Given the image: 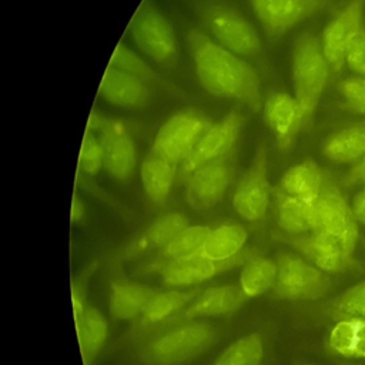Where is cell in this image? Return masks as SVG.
Segmentation results:
<instances>
[{
    "label": "cell",
    "instance_id": "f546056e",
    "mask_svg": "<svg viewBox=\"0 0 365 365\" xmlns=\"http://www.w3.org/2000/svg\"><path fill=\"white\" fill-rule=\"evenodd\" d=\"M321 154L334 163L354 164L365 155V121L329 134L321 144Z\"/></svg>",
    "mask_w": 365,
    "mask_h": 365
},
{
    "label": "cell",
    "instance_id": "e575fe53",
    "mask_svg": "<svg viewBox=\"0 0 365 365\" xmlns=\"http://www.w3.org/2000/svg\"><path fill=\"white\" fill-rule=\"evenodd\" d=\"M97 268H98V259L94 258L71 277L70 295H71V309H73L74 324L83 318V315L88 307L87 291H88L90 279L94 275V272L97 271Z\"/></svg>",
    "mask_w": 365,
    "mask_h": 365
},
{
    "label": "cell",
    "instance_id": "4316f807",
    "mask_svg": "<svg viewBox=\"0 0 365 365\" xmlns=\"http://www.w3.org/2000/svg\"><path fill=\"white\" fill-rule=\"evenodd\" d=\"M177 167L164 157L150 153L144 157L140 165V178L147 198L155 205H163L173 190Z\"/></svg>",
    "mask_w": 365,
    "mask_h": 365
},
{
    "label": "cell",
    "instance_id": "74e56055",
    "mask_svg": "<svg viewBox=\"0 0 365 365\" xmlns=\"http://www.w3.org/2000/svg\"><path fill=\"white\" fill-rule=\"evenodd\" d=\"M345 64L355 76H365V27L356 34L348 47Z\"/></svg>",
    "mask_w": 365,
    "mask_h": 365
},
{
    "label": "cell",
    "instance_id": "1f68e13d",
    "mask_svg": "<svg viewBox=\"0 0 365 365\" xmlns=\"http://www.w3.org/2000/svg\"><path fill=\"white\" fill-rule=\"evenodd\" d=\"M277 278V262L272 258L252 252L241 265L240 288L247 298H255L272 289Z\"/></svg>",
    "mask_w": 365,
    "mask_h": 365
},
{
    "label": "cell",
    "instance_id": "836d02e7",
    "mask_svg": "<svg viewBox=\"0 0 365 365\" xmlns=\"http://www.w3.org/2000/svg\"><path fill=\"white\" fill-rule=\"evenodd\" d=\"M322 312L334 321L342 318L365 319V279L328 299L322 305Z\"/></svg>",
    "mask_w": 365,
    "mask_h": 365
},
{
    "label": "cell",
    "instance_id": "ba28073f",
    "mask_svg": "<svg viewBox=\"0 0 365 365\" xmlns=\"http://www.w3.org/2000/svg\"><path fill=\"white\" fill-rule=\"evenodd\" d=\"M214 121L197 108L181 110L168 117L157 130L151 151L182 165Z\"/></svg>",
    "mask_w": 365,
    "mask_h": 365
},
{
    "label": "cell",
    "instance_id": "3957f363",
    "mask_svg": "<svg viewBox=\"0 0 365 365\" xmlns=\"http://www.w3.org/2000/svg\"><path fill=\"white\" fill-rule=\"evenodd\" d=\"M331 73L321 40L311 33H301L291 48V77L294 97L302 113L304 128H309L314 121Z\"/></svg>",
    "mask_w": 365,
    "mask_h": 365
},
{
    "label": "cell",
    "instance_id": "8d00e7d4",
    "mask_svg": "<svg viewBox=\"0 0 365 365\" xmlns=\"http://www.w3.org/2000/svg\"><path fill=\"white\" fill-rule=\"evenodd\" d=\"M338 90L344 97V107L351 113L365 115V77L352 76L338 83Z\"/></svg>",
    "mask_w": 365,
    "mask_h": 365
},
{
    "label": "cell",
    "instance_id": "30bf717a",
    "mask_svg": "<svg viewBox=\"0 0 365 365\" xmlns=\"http://www.w3.org/2000/svg\"><path fill=\"white\" fill-rule=\"evenodd\" d=\"M237 153L234 148L185 175L184 198L192 210L207 212L220 204L235 175Z\"/></svg>",
    "mask_w": 365,
    "mask_h": 365
},
{
    "label": "cell",
    "instance_id": "ee69618b",
    "mask_svg": "<svg viewBox=\"0 0 365 365\" xmlns=\"http://www.w3.org/2000/svg\"><path fill=\"white\" fill-rule=\"evenodd\" d=\"M364 77H365V76H364Z\"/></svg>",
    "mask_w": 365,
    "mask_h": 365
},
{
    "label": "cell",
    "instance_id": "7402d4cb",
    "mask_svg": "<svg viewBox=\"0 0 365 365\" xmlns=\"http://www.w3.org/2000/svg\"><path fill=\"white\" fill-rule=\"evenodd\" d=\"M157 289L125 278L110 282L108 311L117 321L137 319Z\"/></svg>",
    "mask_w": 365,
    "mask_h": 365
},
{
    "label": "cell",
    "instance_id": "484cf974",
    "mask_svg": "<svg viewBox=\"0 0 365 365\" xmlns=\"http://www.w3.org/2000/svg\"><path fill=\"white\" fill-rule=\"evenodd\" d=\"M272 200L278 225L287 235H297L315 231L317 214L315 201L308 202L285 195L272 188Z\"/></svg>",
    "mask_w": 365,
    "mask_h": 365
},
{
    "label": "cell",
    "instance_id": "d590c367",
    "mask_svg": "<svg viewBox=\"0 0 365 365\" xmlns=\"http://www.w3.org/2000/svg\"><path fill=\"white\" fill-rule=\"evenodd\" d=\"M103 167H104L103 147H101L98 138L93 133L86 130L84 135H83L81 147H80L77 173H80L86 177H93Z\"/></svg>",
    "mask_w": 365,
    "mask_h": 365
},
{
    "label": "cell",
    "instance_id": "44dd1931",
    "mask_svg": "<svg viewBox=\"0 0 365 365\" xmlns=\"http://www.w3.org/2000/svg\"><path fill=\"white\" fill-rule=\"evenodd\" d=\"M153 87L140 78L117 67L107 66L104 70L97 94L108 104L121 108H145L153 98Z\"/></svg>",
    "mask_w": 365,
    "mask_h": 365
},
{
    "label": "cell",
    "instance_id": "f6af8a7d",
    "mask_svg": "<svg viewBox=\"0 0 365 365\" xmlns=\"http://www.w3.org/2000/svg\"><path fill=\"white\" fill-rule=\"evenodd\" d=\"M364 121H365V120H364Z\"/></svg>",
    "mask_w": 365,
    "mask_h": 365
},
{
    "label": "cell",
    "instance_id": "9a60e30c",
    "mask_svg": "<svg viewBox=\"0 0 365 365\" xmlns=\"http://www.w3.org/2000/svg\"><path fill=\"white\" fill-rule=\"evenodd\" d=\"M264 31L279 38L299 23L321 11L329 0H250Z\"/></svg>",
    "mask_w": 365,
    "mask_h": 365
},
{
    "label": "cell",
    "instance_id": "d6a6232c",
    "mask_svg": "<svg viewBox=\"0 0 365 365\" xmlns=\"http://www.w3.org/2000/svg\"><path fill=\"white\" fill-rule=\"evenodd\" d=\"M265 346L259 332L245 334L230 342L211 365H259Z\"/></svg>",
    "mask_w": 365,
    "mask_h": 365
},
{
    "label": "cell",
    "instance_id": "f35d334b",
    "mask_svg": "<svg viewBox=\"0 0 365 365\" xmlns=\"http://www.w3.org/2000/svg\"><path fill=\"white\" fill-rule=\"evenodd\" d=\"M344 187H355V185H365V155L355 161L342 181Z\"/></svg>",
    "mask_w": 365,
    "mask_h": 365
},
{
    "label": "cell",
    "instance_id": "277c9868",
    "mask_svg": "<svg viewBox=\"0 0 365 365\" xmlns=\"http://www.w3.org/2000/svg\"><path fill=\"white\" fill-rule=\"evenodd\" d=\"M194 10L210 37L240 57L261 54L262 43L251 21L221 0H195Z\"/></svg>",
    "mask_w": 365,
    "mask_h": 365
},
{
    "label": "cell",
    "instance_id": "d4e9b609",
    "mask_svg": "<svg viewBox=\"0 0 365 365\" xmlns=\"http://www.w3.org/2000/svg\"><path fill=\"white\" fill-rule=\"evenodd\" d=\"M210 231L211 228L202 224L185 227L163 250H160L155 257H153L147 264L141 265L138 271H141L143 274L157 272L160 267L168 262L197 255L201 251L205 240L208 238Z\"/></svg>",
    "mask_w": 365,
    "mask_h": 365
},
{
    "label": "cell",
    "instance_id": "7c38bea8",
    "mask_svg": "<svg viewBox=\"0 0 365 365\" xmlns=\"http://www.w3.org/2000/svg\"><path fill=\"white\" fill-rule=\"evenodd\" d=\"M190 225L188 218L177 211L165 212L153 220L145 228L135 234L131 240L120 245L108 255L111 268L120 267L124 261L145 257L151 252L163 250L180 231Z\"/></svg>",
    "mask_w": 365,
    "mask_h": 365
},
{
    "label": "cell",
    "instance_id": "ffe728a7",
    "mask_svg": "<svg viewBox=\"0 0 365 365\" xmlns=\"http://www.w3.org/2000/svg\"><path fill=\"white\" fill-rule=\"evenodd\" d=\"M261 111L267 125L275 135L279 151H288L299 130L304 128L302 113L295 97L281 91L271 93L264 98Z\"/></svg>",
    "mask_w": 365,
    "mask_h": 365
},
{
    "label": "cell",
    "instance_id": "b9f144b4",
    "mask_svg": "<svg viewBox=\"0 0 365 365\" xmlns=\"http://www.w3.org/2000/svg\"><path fill=\"white\" fill-rule=\"evenodd\" d=\"M342 365H365V362H358V364H342Z\"/></svg>",
    "mask_w": 365,
    "mask_h": 365
},
{
    "label": "cell",
    "instance_id": "52a82bcc",
    "mask_svg": "<svg viewBox=\"0 0 365 365\" xmlns=\"http://www.w3.org/2000/svg\"><path fill=\"white\" fill-rule=\"evenodd\" d=\"M86 130L98 138L104 154V168L110 177L118 182H128L135 171L137 150L125 123L91 111Z\"/></svg>",
    "mask_w": 365,
    "mask_h": 365
},
{
    "label": "cell",
    "instance_id": "7bdbcfd3",
    "mask_svg": "<svg viewBox=\"0 0 365 365\" xmlns=\"http://www.w3.org/2000/svg\"><path fill=\"white\" fill-rule=\"evenodd\" d=\"M298 365H314V364H298Z\"/></svg>",
    "mask_w": 365,
    "mask_h": 365
},
{
    "label": "cell",
    "instance_id": "2e32d148",
    "mask_svg": "<svg viewBox=\"0 0 365 365\" xmlns=\"http://www.w3.org/2000/svg\"><path fill=\"white\" fill-rule=\"evenodd\" d=\"M252 252H255V250L248 248L244 250L238 257L221 262L207 259L197 254L184 259L168 262L160 267L155 274H158L160 281L164 285L174 288H194L210 278L242 265Z\"/></svg>",
    "mask_w": 365,
    "mask_h": 365
},
{
    "label": "cell",
    "instance_id": "60d3db41",
    "mask_svg": "<svg viewBox=\"0 0 365 365\" xmlns=\"http://www.w3.org/2000/svg\"><path fill=\"white\" fill-rule=\"evenodd\" d=\"M351 204H352V210L356 221L365 225V185L355 194Z\"/></svg>",
    "mask_w": 365,
    "mask_h": 365
},
{
    "label": "cell",
    "instance_id": "8992f818",
    "mask_svg": "<svg viewBox=\"0 0 365 365\" xmlns=\"http://www.w3.org/2000/svg\"><path fill=\"white\" fill-rule=\"evenodd\" d=\"M277 278L272 297L288 301H317L331 289V277L294 251L275 257Z\"/></svg>",
    "mask_w": 365,
    "mask_h": 365
},
{
    "label": "cell",
    "instance_id": "83f0119b",
    "mask_svg": "<svg viewBox=\"0 0 365 365\" xmlns=\"http://www.w3.org/2000/svg\"><path fill=\"white\" fill-rule=\"evenodd\" d=\"M325 346L335 356L365 361V319H336L327 335Z\"/></svg>",
    "mask_w": 365,
    "mask_h": 365
},
{
    "label": "cell",
    "instance_id": "ab89813d",
    "mask_svg": "<svg viewBox=\"0 0 365 365\" xmlns=\"http://www.w3.org/2000/svg\"><path fill=\"white\" fill-rule=\"evenodd\" d=\"M87 217V210L78 194H74L70 205V221L71 224H83Z\"/></svg>",
    "mask_w": 365,
    "mask_h": 365
},
{
    "label": "cell",
    "instance_id": "d6986e66",
    "mask_svg": "<svg viewBox=\"0 0 365 365\" xmlns=\"http://www.w3.org/2000/svg\"><path fill=\"white\" fill-rule=\"evenodd\" d=\"M201 291V288H175L168 291H155L143 312L135 319L128 338H140L148 335L167 325L187 304H190Z\"/></svg>",
    "mask_w": 365,
    "mask_h": 365
},
{
    "label": "cell",
    "instance_id": "5b68a950",
    "mask_svg": "<svg viewBox=\"0 0 365 365\" xmlns=\"http://www.w3.org/2000/svg\"><path fill=\"white\" fill-rule=\"evenodd\" d=\"M128 33L135 46L154 63L164 68L177 66L180 48L174 29L151 0H143L135 9Z\"/></svg>",
    "mask_w": 365,
    "mask_h": 365
},
{
    "label": "cell",
    "instance_id": "603a6c76",
    "mask_svg": "<svg viewBox=\"0 0 365 365\" xmlns=\"http://www.w3.org/2000/svg\"><path fill=\"white\" fill-rule=\"evenodd\" d=\"M324 180L325 173L314 160L307 158L288 167L274 188L285 195L312 202L319 197Z\"/></svg>",
    "mask_w": 365,
    "mask_h": 365
},
{
    "label": "cell",
    "instance_id": "9c48e42d",
    "mask_svg": "<svg viewBox=\"0 0 365 365\" xmlns=\"http://www.w3.org/2000/svg\"><path fill=\"white\" fill-rule=\"evenodd\" d=\"M268 164V144L261 137L257 141L250 165L241 175L232 194V208L247 222H259L268 212L272 198Z\"/></svg>",
    "mask_w": 365,
    "mask_h": 365
},
{
    "label": "cell",
    "instance_id": "ac0fdd59",
    "mask_svg": "<svg viewBox=\"0 0 365 365\" xmlns=\"http://www.w3.org/2000/svg\"><path fill=\"white\" fill-rule=\"evenodd\" d=\"M247 299L248 298L242 292L240 285L228 284V285L207 287L201 289L198 295L190 304H187L177 315H174L163 328L181 324V322L197 321L198 318L231 314L235 309H238Z\"/></svg>",
    "mask_w": 365,
    "mask_h": 365
},
{
    "label": "cell",
    "instance_id": "4dcf8cb0",
    "mask_svg": "<svg viewBox=\"0 0 365 365\" xmlns=\"http://www.w3.org/2000/svg\"><path fill=\"white\" fill-rule=\"evenodd\" d=\"M74 325L83 365H94L107 341V321L97 308L88 305L83 318Z\"/></svg>",
    "mask_w": 365,
    "mask_h": 365
},
{
    "label": "cell",
    "instance_id": "8fae6325",
    "mask_svg": "<svg viewBox=\"0 0 365 365\" xmlns=\"http://www.w3.org/2000/svg\"><path fill=\"white\" fill-rule=\"evenodd\" d=\"M315 231L334 237L349 255H354L359 237V222L355 218L352 204L348 202L341 187L328 174H325L319 197L315 200Z\"/></svg>",
    "mask_w": 365,
    "mask_h": 365
},
{
    "label": "cell",
    "instance_id": "5bb4252c",
    "mask_svg": "<svg viewBox=\"0 0 365 365\" xmlns=\"http://www.w3.org/2000/svg\"><path fill=\"white\" fill-rule=\"evenodd\" d=\"M279 240L327 274L344 272L355 265L354 255H349L338 240L325 232L311 231L297 235L285 234L279 235Z\"/></svg>",
    "mask_w": 365,
    "mask_h": 365
},
{
    "label": "cell",
    "instance_id": "4fadbf2b",
    "mask_svg": "<svg viewBox=\"0 0 365 365\" xmlns=\"http://www.w3.org/2000/svg\"><path fill=\"white\" fill-rule=\"evenodd\" d=\"M365 0H348L344 9L325 26L321 47L332 73H339L345 64L348 47L364 29Z\"/></svg>",
    "mask_w": 365,
    "mask_h": 365
},
{
    "label": "cell",
    "instance_id": "f1b7e54d",
    "mask_svg": "<svg viewBox=\"0 0 365 365\" xmlns=\"http://www.w3.org/2000/svg\"><path fill=\"white\" fill-rule=\"evenodd\" d=\"M248 231L242 224L224 222L211 228L201 251V257L211 261H228L238 257L244 251Z\"/></svg>",
    "mask_w": 365,
    "mask_h": 365
},
{
    "label": "cell",
    "instance_id": "6da1fadb",
    "mask_svg": "<svg viewBox=\"0 0 365 365\" xmlns=\"http://www.w3.org/2000/svg\"><path fill=\"white\" fill-rule=\"evenodd\" d=\"M185 40L194 73L205 91L252 111L262 108L261 80L254 67L201 30H188Z\"/></svg>",
    "mask_w": 365,
    "mask_h": 365
},
{
    "label": "cell",
    "instance_id": "cb8c5ba5",
    "mask_svg": "<svg viewBox=\"0 0 365 365\" xmlns=\"http://www.w3.org/2000/svg\"><path fill=\"white\" fill-rule=\"evenodd\" d=\"M110 66L117 67L128 74H133L134 77L140 78L150 87H155L173 97H177V98L187 97V93L184 88L178 87L175 83L165 78L150 63H147L143 57H140L123 41H118L117 46L114 47V51L110 58Z\"/></svg>",
    "mask_w": 365,
    "mask_h": 365
},
{
    "label": "cell",
    "instance_id": "7a4b0ae2",
    "mask_svg": "<svg viewBox=\"0 0 365 365\" xmlns=\"http://www.w3.org/2000/svg\"><path fill=\"white\" fill-rule=\"evenodd\" d=\"M218 338V329L205 321L170 325L145 336L135 351L141 365H184L208 351Z\"/></svg>",
    "mask_w": 365,
    "mask_h": 365
},
{
    "label": "cell",
    "instance_id": "e0dca14e",
    "mask_svg": "<svg viewBox=\"0 0 365 365\" xmlns=\"http://www.w3.org/2000/svg\"><path fill=\"white\" fill-rule=\"evenodd\" d=\"M244 124L245 118L237 110H231L220 120L214 121L201 137L188 160L181 165L182 173L187 175L200 165L217 160L237 148V141Z\"/></svg>",
    "mask_w": 365,
    "mask_h": 365
}]
</instances>
